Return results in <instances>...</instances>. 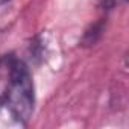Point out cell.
I'll return each mask as SVG.
<instances>
[{
	"instance_id": "cell-1",
	"label": "cell",
	"mask_w": 129,
	"mask_h": 129,
	"mask_svg": "<svg viewBox=\"0 0 129 129\" xmlns=\"http://www.w3.org/2000/svg\"><path fill=\"white\" fill-rule=\"evenodd\" d=\"M3 99L12 106V109L27 123L34 114L35 106V91L32 75L27 66L20 59H12L9 62L8 87Z\"/></svg>"
},
{
	"instance_id": "cell-2",
	"label": "cell",
	"mask_w": 129,
	"mask_h": 129,
	"mask_svg": "<svg viewBox=\"0 0 129 129\" xmlns=\"http://www.w3.org/2000/svg\"><path fill=\"white\" fill-rule=\"evenodd\" d=\"M27 123L12 109V106L0 96V129H21Z\"/></svg>"
},
{
	"instance_id": "cell-3",
	"label": "cell",
	"mask_w": 129,
	"mask_h": 129,
	"mask_svg": "<svg viewBox=\"0 0 129 129\" xmlns=\"http://www.w3.org/2000/svg\"><path fill=\"white\" fill-rule=\"evenodd\" d=\"M102 30H103V21H99V23H94L93 26H90V29L85 30L84 37H82V41L81 44L88 47V46H94L97 43V40L100 38L102 35Z\"/></svg>"
},
{
	"instance_id": "cell-4",
	"label": "cell",
	"mask_w": 129,
	"mask_h": 129,
	"mask_svg": "<svg viewBox=\"0 0 129 129\" xmlns=\"http://www.w3.org/2000/svg\"><path fill=\"white\" fill-rule=\"evenodd\" d=\"M124 0H102V8L103 9H112L114 6L123 3Z\"/></svg>"
},
{
	"instance_id": "cell-5",
	"label": "cell",
	"mask_w": 129,
	"mask_h": 129,
	"mask_svg": "<svg viewBox=\"0 0 129 129\" xmlns=\"http://www.w3.org/2000/svg\"><path fill=\"white\" fill-rule=\"evenodd\" d=\"M6 2H9V0H0V5H5Z\"/></svg>"
}]
</instances>
